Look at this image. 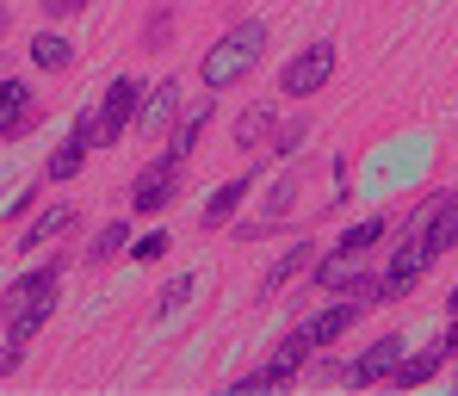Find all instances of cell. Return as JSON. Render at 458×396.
<instances>
[{
	"mask_svg": "<svg viewBox=\"0 0 458 396\" xmlns=\"http://www.w3.org/2000/svg\"><path fill=\"white\" fill-rule=\"evenodd\" d=\"M428 211H434V192L409 211V223H403V241L390 248V266H384L378 279H372V304H403L415 285H421V273L440 260L434 248H428Z\"/></svg>",
	"mask_w": 458,
	"mask_h": 396,
	"instance_id": "6da1fadb",
	"label": "cell"
},
{
	"mask_svg": "<svg viewBox=\"0 0 458 396\" xmlns=\"http://www.w3.org/2000/svg\"><path fill=\"white\" fill-rule=\"evenodd\" d=\"M56 298H63V260L56 266H31V273H19L13 285H6V298H0V322H6V341H31L44 322L56 316Z\"/></svg>",
	"mask_w": 458,
	"mask_h": 396,
	"instance_id": "7a4b0ae2",
	"label": "cell"
},
{
	"mask_svg": "<svg viewBox=\"0 0 458 396\" xmlns=\"http://www.w3.org/2000/svg\"><path fill=\"white\" fill-rule=\"evenodd\" d=\"M260 56H267V25H260V19H235L224 38L199 56V80H205L211 93H224V87H235V80L254 75Z\"/></svg>",
	"mask_w": 458,
	"mask_h": 396,
	"instance_id": "3957f363",
	"label": "cell"
},
{
	"mask_svg": "<svg viewBox=\"0 0 458 396\" xmlns=\"http://www.w3.org/2000/svg\"><path fill=\"white\" fill-rule=\"evenodd\" d=\"M137 99H143V80H137V75H118L112 87H106V99H93L75 124H69V131H75V137H87V149H112V143L131 131Z\"/></svg>",
	"mask_w": 458,
	"mask_h": 396,
	"instance_id": "277c9868",
	"label": "cell"
},
{
	"mask_svg": "<svg viewBox=\"0 0 458 396\" xmlns=\"http://www.w3.org/2000/svg\"><path fill=\"white\" fill-rule=\"evenodd\" d=\"M372 310V279H360L353 291H341V304H328V310H316L304 316V341L310 347H335L341 334H353V322Z\"/></svg>",
	"mask_w": 458,
	"mask_h": 396,
	"instance_id": "5b68a950",
	"label": "cell"
},
{
	"mask_svg": "<svg viewBox=\"0 0 458 396\" xmlns=\"http://www.w3.org/2000/svg\"><path fill=\"white\" fill-rule=\"evenodd\" d=\"M310 353H316V347L304 341V328H292V334L279 341V353H273V359H267L260 372H248V378H235L229 391H235V396H254V391H279V384H292V378H298V372L310 366Z\"/></svg>",
	"mask_w": 458,
	"mask_h": 396,
	"instance_id": "8992f818",
	"label": "cell"
},
{
	"mask_svg": "<svg viewBox=\"0 0 458 396\" xmlns=\"http://www.w3.org/2000/svg\"><path fill=\"white\" fill-rule=\"evenodd\" d=\"M335 44H310V50H298L285 69H279V93L285 99H310V93H322L328 80H335Z\"/></svg>",
	"mask_w": 458,
	"mask_h": 396,
	"instance_id": "52a82bcc",
	"label": "cell"
},
{
	"mask_svg": "<svg viewBox=\"0 0 458 396\" xmlns=\"http://www.w3.org/2000/svg\"><path fill=\"white\" fill-rule=\"evenodd\" d=\"M180 198V161H149L143 173H137V186H131V211L137 217H161L167 205Z\"/></svg>",
	"mask_w": 458,
	"mask_h": 396,
	"instance_id": "ba28073f",
	"label": "cell"
},
{
	"mask_svg": "<svg viewBox=\"0 0 458 396\" xmlns=\"http://www.w3.org/2000/svg\"><path fill=\"white\" fill-rule=\"evenodd\" d=\"M396 359H403V334H378L353 366H341V378H347L353 391H372V384H384V378L396 372Z\"/></svg>",
	"mask_w": 458,
	"mask_h": 396,
	"instance_id": "9c48e42d",
	"label": "cell"
},
{
	"mask_svg": "<svg viewBox=\"0 0 458 396\" xmlns=\"http://www.w3.org/2000/svg\"><path fill=\"white\" fill-rule=\"evenodd\" d=\"M174 118H180V80L167 75V80H155V93L137 99V131L155 143V137H167V131H174Z\"/></svg>",
	"mask_w": 458,
	"mask_h": 396,
	"instance_id": "30bf717a",
	"label": "cell"
},
{
	"mask_svg": "<svg viewBox=\"0 0 458 396\" xmlns=\"http://www.w3.org/2000/svg\"><path fill=\"white\" fill-rule=\"evenodd\" d=\"M310 279H316V291L341 298V291H353V285L366 279V254H347V248H335V254L310 260Z\"/></svg>",
	"mask_w": 458,
	"mask_h": 396,
	"instance_id": "8fae6325",
	"label": "cell"
},
{
	"mask_svg": "<svg viewBox=\"0 0 458 396\" xmlns=\"http://www.w3.org/2000/svg\"><path fill=\"white\" fill-rule=\"evenodd\" d=\"M81 217H75V205H50V211H38L25 230H19V248L13 254H38V248H50V241H63L69 230H75Z\"/></svg>",
	"mask_w": 458,
	"mask_h": 396,
	"instance_id": "7c38bea8",
	"label": "cell"
},
{
	"mask_svg": "<svg viewBox=\"0 0 458 396\" xmlns=\"http://www.w3.org/2000/svg\"><path fill=\"white\" fill-rule=\"evenodd\" d=\"M248 173H235V180H224L211 198H205V211H199V230H229L235 223V211H242V198H248Z\"/></svg>",
	"mask_w": 458,
	"mask_h": 396,
	"instance_id": "4fadbf2b",
	"label": "cell"
},
{
	"mask_svg": "<svg viewBox=\"0 0 458 396\" xmlns=\"http://www.w3.org/2000/svg\"><path fill=\"white\" fill-rule=\"evenodd\" d=\"M31 118H38V99H31V87H25V80H0V137H19V131H31Z\"/></svg>",
	"mask_w": 458,
	"mask_h": 396,
	"instance_id": "5bb4252c",
	"label": "cell"
},
{
	"mask_svg": "<svg viewBox=\"0 0 458 396\" xmlns=\"http://www.w3.org/2000/svg\"><path fill=\"white\" fill-rule=\"evenodd\" d=\"M211 112H217V105L205 99V105H192L186 118H174V131H167V149H161V156H167V161H180V167H186V156L199 149V137H205V124H211Z\"/></svg>",
	"mask_w": 458,
	"mask_h": 396,
	"instance_id": "9a60e30c",
	"label": "cell"
},
{
	"mask_svg": "<svg viewBox=\"0 0 458 396\" xmlns=\"http://www.w3.org/2000/svg\"><path fill=\"white\" fill-rule=\"evenodd\" d=\"M310 260H316V248H310V241L285 248V254H279V260L267 266V279H260V298H279V291H285V285H292L298 273H310Z\"/></svg>",
	"mask_w": 458,
	"mask_h": 396,
	"instance_id": "2e32d148",
	"label": "cell"
},
{
	"mask_svg": "<svg viewBox=\"0 0 458 396\" xmlns=\"http://www.w3.org/2000/svg\"><path fill=\"white\" fill-rule=\"evenodd\" d=\"M428 248H434V254L458 248V192H434V211H428Z\"/></svg>",
	"mask_w": 458,
	"mask_h": 396,
	"instance_id": "e0dca14e",
	"label": "cell"
},
{
	"mask_svg": "<svg viewBox=\"0 0 458 396\" xmlns=\"http://www.w3.org/2000/svg\"><path fill=\"white\" fill-rule=\"evenodd\" d=\"M440 366H446V353H440V347H428V353H415V359H396L390 384H396V391H421V384H434V378H440Z\"/></svg>",
	"mask_w": 458,
	"mask_h": 396,
	"instance_id": "ac0fdd59",
	"label": "cell"
},
{
	"mask_svg": "<svg viewBox=\"0 0 458 396\" xmlns=\"http://www.w3.org/2000/svg\"><path fill=\"white\" fill-rule=\"evenodd\" d=\"M81 167H87V137L69 131V137H63V149H50V161H44V180H56V186H63V180H75Z\"/></svg>",
	"mask_w": 458,
	"mask_h": 396,
	"instance_id": "d6986e66",
	"label": "cell"
},
{
	"mask_svg": "<svg viewBox=\"0 0 458 396\" xmlns=\"http://www.w3.org/2000/svg\"><path fill=\"white\" fill-rule=\"evenodd\" d=\"M31 63L50 69V75H63V69L75 63V44H69L63 31H38V38H31Z\"/></svg>",
	"mask_w": 458,
	"mask_h": 396,
	"instance_id": "ffe728a7",
	"label": "cell"
},
{
	"mask_svg": "<svg viewBox=\"0 0 458 396\" xmlns=\"http://www.w3.org/2000/svg\"><path fill=\"white\" fill-rule=\"evenodd\" d=\"M267 137H273V105H248L242 118H235V149H267Z\"/></svg>",
	"mask_w": 458,
	"mask_h": 396,
	"instance_id": "44dd1931",
	"label": "cell"
},
{
	"mask_svg": "<svg viewBox=\"0 0 458 396\" xmlns=\"http://www.w3.org/2000/svg\"><path fill=\"white\" fill-rule=\"evenodd\" d=\"M124 241H131V223H118V217H112L99 236L87 241V254H81V260H87V266H106L112 254H124Z\"/></svg>",
	"mask_w": 458,
	"mask_h": 396,
	"instance_id": "7402d4cb",
	"label": "cell"
},
{
	"mask_svg": "<svg viewBox=\"0 0 458 396\" xmlns=\"http://www.w3.org/2000/svg\"><path fill=\"white\" fill-rule=\"evenodd\" d=\"M174 44V6H155L143 19V50H167Z\"/></svg>",
	"mask_w": 458,
	"mask_h": 396,
	"instance_id": "603a6c76",
	"label": "cell"
},
{
	"mask_svg": "<svg viewBox=\"0 0 458 396\" xmlns=\"http://www.w3.org/2000/svg\"><path fill=\"white\" fill-rule=\"evenodd\" d=\"M298 192H304V180H298V173H285V180L273 186V198H267V223H279V217H292V205H298Z\"/></svg>",
	"mask_w": 458,
	"mask_h": 396,
	"instance_id": "cb8c5ba5",
	"label": "cell"
},
{
	"mask_svg": "<svg viewBox=\"0 0 458 396\" xmlns=\"http://www.w3.org/2000/svg\"><path fill=\"white\" fill-rule=\"evenodd\" d=\"M384 230H390L384 217H366V223H353V230H347V236L335 241V248H347V254H366L372 241H384Z\"/></svg>",
	"mask_w": 458,
	"mask_h": 396,
	"instance_id": "d4e9b609",
	"label": "cell"
},
{
	"mask_svg": "<svg viewBox=\"0 0 458 396\" xmlns=\"http://www.w3.org/2000/svg\"><path fill=\"white\" fill-rule=\"evenodd\" d=\"M124 248H131V260H137V266H155V260H161V254L174 248V236H167V230H149V236L124 241Z\"/></svg>",
	"mask_w": 458,
	"mask_h": 396,
	"instance_id": "484cf974",
	"label": "cell"
},
{
	"mask_svg": "<svg viewBox=\"0 0 458 396\" xmlns=\"http://www.w3.org/2000/svg\"><path fill=\"white\" fill-rule=\"evenodd\" d=\"M310 143V118H292V124H279V137H273V156H298V149H304Z\"/></svg>",
	"mask_w": 458,
	"mask_h": 396,
	"instance_id": "4316f807",
	"label": "cell"
},
{
	"mask_svg": "<svg viewBox=\"0 0 458 396\" xmlns=\"http://www.w3.org/2000/svg\"><path fill=\"white\" fill-rule=\"evenodd\" d=\"M38 13L63 25V19H75V13H87V0H38Z\"/></svg>",
	"mask_w": 458,
	"mask_h": 396,
	"instance_id": "83f0119b",
	"label": "cell"
},
{
	"mask_svg": "<svg viewBox=\"0 0 458 396\" xmlns=\"http://www.w3.org/2000/svg\"><path fill=\"white\" fill-rule=\"evenodd\" d=\"M186 298H192V279H174V285L161 291V316H167V310H180Z\"/></svg>",
	"mask_w": 458,
	"mask_h": 396,
	"instance_id": "f1b7e54d",
	"label": "cell"
},
{
	"mask_svg": "<svg viewBox=\"0 0 458 396\" xmlns=\"http://www.w3.org/2000/svg\"><path fill=\"white\" fill-rule=\"evenodd\" d=\"M38 211V186H25L19 198H6V217H31Z\"/></svg>",
	"mask_w": 458,
	"mask_h": 396,
	"instance_id": "f546056e",
	"label": "cell"
},
{
	"mask_svg": "<svg viewBox=\"0 0 458 396\" xmlns=\"http://www.w3.org/2000/svg\"><path fill=\"white\" fill-rule=\"evenodd\" d=\"M19 366H25V347H19V341H6V347H0V378H6V372H19Z\"/></svg>",
	"mask_w": 458,
	"mask_h": 396,
	"instance_id": "4dcf8cb0",
	"label": "cell"
},
{
	"mask_svg": "<svg viewBox=\"0 0 458 396\" xmlns=\"http://www.w3.org/2000/svg\"><path fill=\"white\" fill-rule=\"evenodd\" d=\"M310 378H316V384H328V378H341V366H335V359H316V366H310Z\"/></svg>",
	"mask_w": 458,
	"mask_h": 396,
	"instance_id": "1f68e13d",
	"label": "cell"
},
{
	"mask_svg": "<svg viewBox=\"0 0 458 396\" xmlns=\"http://www.w3.org/2000/svg\"><path fill=\"white\" fill-rule=\"evenodd\" d=\"M6 31H13V13H6V6H0V38H6Z\"/></svg>",
	"mask_w": 458,
	"mask_h": 396,
	"instance_id": "d6a6232c",
	"label": "cell"
},
{
	"mask_svg": "<svg viewBox=\"0 0 458 396\" xmlns=\"http://www.w3.org/2000/svg\"><path fill=\"white\" fill-rule=\"evenodd\" d=\"M453 316H458V285H453Z\"/></svg>",
	"mask_w": 458,
	"mask_h": 396,
	"instance_id": "836d02e7",
	"label": "cell"
},
{
	"mask_svg": "<svg viewBox=\"0 0 458 396\" xmlns=\"http://www.w3.org/2000/svg\"><path fill=\"white\" fill-rule=\"evenodd\" d=\"M453 391H458V378H453Z\"/></svg>",
	"mask_w": 458,
	"mask_h": 396,
	"instance_id": "e575fe53",
	"label": "cell"
}]
</instances>
